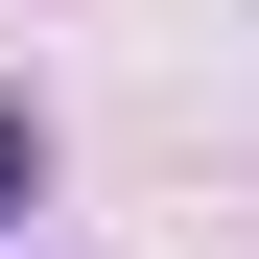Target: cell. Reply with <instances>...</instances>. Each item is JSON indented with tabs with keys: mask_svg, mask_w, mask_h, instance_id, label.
<instances>
[{
	"mask_svg": "<svg viewBox=\"0 0 259 259\" xmlns=\"http://www.w3.org/2000/svg\"><path fill=\"white\" fill-rule=\"evenodd\" d=\"M24 165H48V142H24V118H0V212H24Z\"/></svg>",
	"mask_w": 259,
	"mask_h": 259,
	"instance_id": "obj_1",
	"label": "cell"
}]
</instances>
